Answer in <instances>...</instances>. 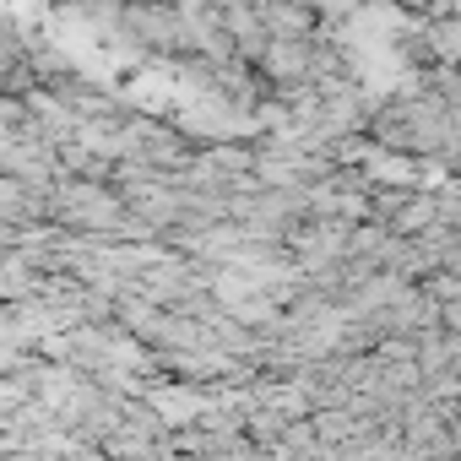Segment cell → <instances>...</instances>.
<instances>
[{"instance_id":"6da1fadb","label":"cell","mask_w":461,"mask_h":461,"mask_svg":"<svg viewBox=\"0 0 461 461\" xmlns=\"http://www.w3.org/2000/svg\"><path fill=\"white\" fill-rule=\"evenodd\" d=\"M125 201L114 185L104 179H77V174H60L50 185V222L71 228V234H109V228L120 222Z\"/></svg>"},{"instance_id":"7a4b0ae2","label":"cell","mask_w":461,"mask_h":461,"mask_svg":"<svg viewBox=\"0 0 461 461\" xmlns=\"http://www.w3.org/2000/svg\"><path fill=\"white\" fill-rule=\"evenodd\" d=\"M114 39H125L147 60H174L179 55V12L168 0H120Z\"/></svg>"},{"instance_id":"3957f363","label":"cell","mask_w":461,"mask_h":461,"mask_svg":"<svg viewBox=\"0 0 461 461\" xmlns=\"http://www.w3.org/2000/svg\"><path fill=\"white\" fill-rule=\"evenodd\" d=\"M256 71L267 82H310V39H267Z\"/></svg>"},{"instance_id":"277c9868","label":"cell","mask_w":461,"mask_h":461,"mask_svg":"<svg viewBox=\"0 0 461 461\" xmlns=\"http://www.w3.org/2000/svg\"><path fill=\"white\" fill-rule=\"evenodd\" d=\"M256 17H261V28L272 39H310L315 33V12L304 6V0H261Z\"/></svg>"},{"instance_id":"5b68a950","label":"cell","mask_w":461,"mask_h":461,"mask_svg":"<svg viewBox=\"0 0 461 461\" xmlns=\"http://www.w3.org/2000/svg\"><path fill=\"white\" fill-rule=\"evenodd\" d=\"M429 222H434V190H418V185H407V190L396 195V206H391L385 228H391V234H402V240H412V234H423Z\"/></svg>"},{"instance_id":"8992f818","label":"cell","mask_w":461,"mask_h":461,"mask_svg":"<svg viewBox=\"0 0 461 461\" xmlns=\"http://www.w3.org/2000/svg\"><path fill=\"white\" fill-rule=\"evenodd\" d=\"M391 6H407V12H423V0H391Z\"/></svg>"}]
</instances>
